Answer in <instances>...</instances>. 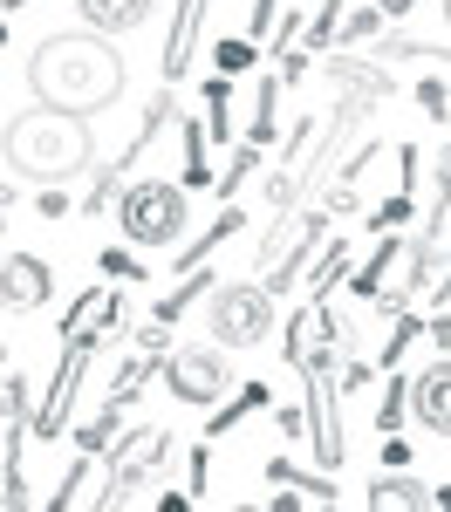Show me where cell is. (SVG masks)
Segmentation results:
<instances>
[{
    "mask_svg": "<svg viewBox=\"0 0 451 512\" xmlns=\"http://www.w3.org/2000/svg\"><path fill=\"white\" fill-rule=\"evenodd\" d=\"M28 89L69 117H96L123 96V55L96 35H48L28 55Z\"/></svg>",
    "mask_w": 451,
    "mask_h": 512,
    "instance_id": "6da1fadb",
    "label": "cell"
},
{
    "mask_svg": "<svg viewBox=\"0 0 451 512\" xmlns=\"http://www.w3.org/2000/svg\"><path fill=\"white\" fill-rule=\"evenodd\" d=\"M0 151H7V171L14 178H35V185H69L96 164V137H89V117H69L55 103H35L21 117H7L0 130Z\"/></svg>",
    "mask_w": 451,
    "mask_h": 512,
    "instance_id": "7a4b0ae2",
    "label": "cell"
},
{
    "mask_svg": "<svg viewBox=\"0 0 451 512\" xmlns=\"http://www.w3.org/2000/svg\"><path fill=\"white\" fill-rule=\"evenodd\" d=\"M185 219H192V198L171 178H137L117 192V226L130 246H171L185 239Z\"/></svg>",
    "mask_w": 451,
    "mask_h": 512,
    "instance_id": "3957f363",
    "label": "cell"
},
{
    "mask_svg": "<svg viewBox=\"0 0 451 512\" xmlns=\"http://www.w3.org/2000/svg\"><path fill=\"white\" fill-rule=\"evenodd\" d=\"M205 301H212V342H219V349H253V342H267V328H274V294H267V280L212 287Z\"/></svg>",
    "mask_w": 451,
    "mask_h": 512,
    "instance_id": "277c9868",
    "label": "cell"
},
{
    "mask_svg": "<svg viewBox=\"0 0 451 512\" xmlns=\"http://www.w3.org/2000/svg\"><path fill=\"white\" fill-rule=\"evenodd\" d=\"M164 458H171V437L164 431H130L117 444V458H110V478H103V499L89 512H123L144 485H151V472H158Z\"/></svg>",
    "mask_w": 451,
    "mask_h": 512,
    "instance_id": "5b68a950",
    "label": "cell"
},
{
    "mask_svg": "<svg viewBox=\"0 0 451 512\" xmlns=\"http://www.w3.org/2000/svg\"><path fill=\"white\" fill-rule=\"evenodd\" d=\"M158 383L178 396V403H219L226 383H233V369L219 362V349H171L158 362Z\"/></svg>",
    "mask_w": 451,
    "mask_h": 512,
    "instance_id": "8992f818",
    "label": "cell"
},
{
    "mask_svg": "<svg viewBox=\"0 0 451 512\" xmlns=\"http://www.w3.org/2000/svg\"><path fill=\"white\" fill-rule=\"evenodd\" d=\"M7 478H0V506L7 512H28V478H21V437L35 431V410H28V376L7 369Z\"/></svg>",
    "mask_w": 451,
    "mask_h": 512,
    "instance_id": "52a82bcc",
    "label": "cell"
},
{
    "mask_svg": "<svg viewBox=\"0 0 451 512\" xmlns=\"http://www.w3.org/2000/svg\"><path fill=\"white\" fill-rule=\"evenodd\" d=\"M123 328V294H110V287H89L76 308L62 315V349H96L103 335H117Z\"/></svg>",
    "mask_w": 451,
    "mask_h": 512,
    "instance_id": "ba28073f",
    "label": "cell"
},
{
    "mask_svg": "<svg viewBox=\"0 0 451 512\" xmlns=\"http://www.w3.org/2000/svg\"><path fill=\"white\" fill-rule=\"evenodd\" d=\"M48 294H55L48 260H35V253H7V260H0V308H7V315L48 308Z\"/></svg>",
    "mask_w": 451,
    "mask_h": 512,
    "instance_id": "9c48e42d",
    "label": "cell"
},
{
    "mask_svg": "<svg viewBox=\"0 0 451 512\" xmlns=\"http://www.w3.org/2000/svg\"><path fill=\"white\" fill-rule=\"evenodd\" d=\"M82 376H89V349H62V369H55V383H48V403L35 410V437H62V424H69V403H76Z\"/></svg>",
    "mask_w": 451,
    "mask_h": 512,
    "instance_id": "30bf717a",
    "label": "cell"
},
{
    "mask_svg": "<svg viewBox=\"0 0 451 512\" xmlns=\"http://www.w3.org/2000/svg\"><path fill=\"white\" fill-rule=\"evenodd\" d=\"M410 410L431 437H451V355H438L424 376H410Z\"/></svg>",
    "mask_w": 451,
    "mask_h": 512,
    "instance_id": "8fae6325",
    "label": "cell"
},
{
    "mask_svg": "<svg viewBox=\"0 0 451 512\" xmlns=\"http://www.w3.org/2000/svg\"><path fill=\"white\" fill-rule=\"evenodd\" d=\"M76 7H82V21H89L96 35H130V28L151 21L158 0H76Z\"/></svg>",
    "mask_w": 451,
    "mask_h": 512,
    "instance_id": "7c38bea8",
    "label": "cell"
},
{
    "mask_svg": "<svg viewBox=\"0 0 451 512\" xmlns=\"http://www.w3.org/2000/svg\"><path fill=\"white\" fill-rule=\"evenodd\" d=\"M369 512H431V492L404 472H383L369 485Z\"/></svg>",
    "mask_w": 451,
    "mask_h": 512,
    "instance_id": "4fadbf2b",
    "label": "cell"
},
{
    "mask_svg": "<svg viewBox=\"0 0 451 512\" xmlns=\"http://www.w3.org/2000/svg\"><path fill=\"white\" fill-rule=\"evenodd\" d=\"M199 294H212V274H205V267H192V280H185V287H171L158 308H151V321H158V328H171V321L185 315V308H192Z\"/></svg>",
    "mask_w": 451,
    "mask_h": 512,
    "instance_id": "5bb4252c",
    "label": "cell"
},
{
    "mask_svg": "<svg viewBox=\"0 0 451 512\" xmlns=\"http://www.w3.org/2000/svg\"><path fill=\"white\" fill-rule=\"evenodd\" d=\"M240 226H246V212H240V205H226V212H219V219H212V226H205V233L192 239V253H178V267H199L205 253H212L219 239H233V233H240Z\"/></svg>",
    "mask_w": 451,
    "mask_h": 512,
    "instance_id": "9a60e30c",
    "label": "cell"
},
{
    "mask_svg": "<svg viewBox=\"0 0 451 512\" xmlns=\"http://www.w3.org/2000/svg\"><path fill=\"white\" fill-rule=\"evenodd\" d=\"M253 62H260V41L253 35H226L219 48H212V69H219V76H246Z\"/></svg>",
    "mask_w": 451,
    "mask_h": 512,
    "instance_id": "2e32d148",
    "label": "cell"
},
{
    "mask_svg": "<svg viewBox=\"0 0 451 512\" xmlns=\"http://www.w3.org/2000/svg\"><path fill=\"white\" fill-rule=\"evenodd\" d=\"M404 396H410V383L390 369V390H383V410H376V431H397V424H404Z\"/></svg>",
    "mask_w": 451,
    "mask_h": 512,
    "instance_id": "e0dca14e",
    "label": "cell"
},
{
    "mask_svg": "<svg viewBox=\"0 0 451 512\" xmlns=\"http://www.w3.org/2000/svg\"><path fill=\"white\" fill-rule=\"evenodd\" d=\"M185 185H205V123H185Z\"/></svg>",
    "mask_w": 451,
    "mask_h": 512,
    "instance_id": "ac0fdd59",
    "label": "cell"
},
{
    "mask_svg": "<svg viewBox=\"0 0 451 512\" xmlns=\"http://www.w3.org/2000/svg\"><path fill=\"white\" fill-rule=\"evenodd\" d=\"M349 274V246H342V239H335V246H328L322 253V267H315V294H328V287H335V280Z\"/></svg>",
    "mask_w": 451,
    "mask_h": 512,
    "instance_id": "d6986e66",
    "label": "cell"
},
{
    "mask_svg": "<svg viewBox=\"0 0 451 512\" xmlns=\"http://www.w3.org/2000/svg\"><path fill=\"white\" fill-rule=\"evenodd\" d=\"M335 14H342V0H322V14H315V28H308V48H335Z\"/></svg>",
    "mask_w": 451,
    "mask_h": 512,
    "instance_id": "ffe728a7",
    "label": "cell"
},
{
    "mask_svg": "<svg viewBox=\"0 0 451 512\" xmlns=\"http://www.w3.org/2000/svg\"><path fill=\"white\" fill-rule=\"evenodd\" d=\"M417 328H424L417 315H404V321H397V335H390V349H383V369H397V362H404V349H410V335H417Z\"/></svg>",
    "mask_w": 451,
    "mask_h": 512,
    "instance_id": "44dd1931",
    "label": "cell"
},
{
    "mask_svg": "<svg viewBox=\"0 0 451 512\" xmlns=\"http://www.w3.org/2000/svg\"><path fill=\"white\" fill-rule=\"evenodd\" d=\"M376 28H383V14L369 7V14H356V21H342V28H335V41H369Z\"/></svg>",
    "mask_w": 451,
    "mask_h": 512,
    "instance_id": "7402d4cb",
    "label": "cell"
},
{
    "mask_svg": "<svg viewBox=\"0 0 451 512\" xmlns=\"http://www.w3.org/2000/svg\"><path fill=\"white\" fill-rule=\"evenodd\" d=\"M404 465H410V444L397 431H383V472H404Z\"/></svg>",
    "mask_w": 451,
    "mask_h": 512,
    "instance_id": "603a6c76",
    "label": "cell"
},
{
    "mask_svg": "<svg viewBox=\"0 0 451 512\" xmlns=\"http://www.w3.org/2000/svg\"><path fill=\"white\" fill-rule=\"evenodd\" d=\"M274 7H281V0H253V28H246L253 41H267V35H274Z\"/></svg>",
    "mask_w": 451,
    "mask_h": 512,
    "instance_id": "cb8c5ba5",
    "label": "cell"
},
{
    "mask_svg": "<svg viewBox=\"0 0 451 512\" xmlns=\"http://www.w3.org/2000/svg\"><path fill=\"white\" fill-rule=\"evenodd\" d=\"M185 465H192V478H185V492H192V499H205V444L192 451V458H185Z\"/></svg>",
    "mask_w": 451,
    "mask_h": 512,
    "instance_id": "d4e9b609",
    "label": "cell"
},
{
    "mask_svg": "<svg viewBox=\"0 0 451 512\" xmlns=\"http://www.w3.org/2000/svg\"><path fill=\"white\" fill-rule=\"evenodd\" d=\"M417 103H424L431 117H445V82H424V89H417Z\"/></svg>",
    "mask_w": 451,
    "mask_h": 512,
    "instance_id": "484cf974",
    "label": "cell"
},
{
    "mask_svg": "<svg viewBox=\"0 0 451 512\" xmlns=\"http://www.w3.org/2000/svg\"><path fill=\"white\" fill-rule=\"evenodd\" d=\"M103 274H123V280H130V274H137V260H130V253H103Z\"/></svg>",
    "mask_w": 451,
    "mask_h": 512,
    "instance_id": "4316f807",
    "label": "cell"
},
{
    "mask_svg": "<svg viewBox=\"0 0 451 512\" xmlns=\"http://www.w3.org/2000/svg\"><path fill=\"white\" fill-rule=\"evenodd\" d=\"M185 506H192V492H164L158 499V512H185Z\"/></svg>",
    "mask_w": 451,
    "mask_h": 512,
    "instance_id": "83f0119b",
    "label": "cell"
},
{
    "mask_svg": "<svg viewBox=\"0 0 451 512\" xmlns=\"http://www.w3.org/2000/svg\"><path fill=\"white\" fill-rule=\"evenodd\" d=\"M417 0H376V14H410Z\"/></svg>",
    "mask_w": 451,
    "mask_h": 512,
    "instance_id": "f1b7e54d",
    "label": "cell"
},
{
    "mask_svg": "<svg viewBox=\"0 0 451 512\" xmlns=\"http://www.w3.org/2000/svg\"><path fill=\"white\" fill-rule=\"evenodd\" d=\"M438 506H445V512H451V485H445V492H438Z\"/></svg>",
    "mask_w": 451,
    "mask_h": 512,
    "instance_id": "f546056e",
    "label": "cell"
},
{
    "mask_svg": "<svg viewBox=\"0 0 451 512\" xmlns=\"http://www.w3.org/2000/svg\"><path fill=\"white\" fill-rule=\"evenodd\" d=\"M226 512H267V506H226Z\"/></svg>",
    "mask_w": 451,
    "mask_h": 512,
    "instance_id": "4dcf8cb0",
    "label": "cell"
},
{
    "mask_svg": "<svg viewBox=\"0 0 451 512\" xmlns=\"http://www.w3.org/2000/svg\"><path fill=\"white\" fill-rule=\"evenodd\" d=\"M14 7H21V0H7V7H0V14H14Z\"/></svg>",
    "mask_w": 451,
    "mask_h": 512,
    "instance_id": "1f68e13d",
    "label": "cell"
},
{
    "mask_svg": "<svg viewBox=\"0 0 451 512\" xmlns=\"http://www.w3.org/2000/svg\"><path fill=\"white\" fill-rule=\"evenodd\" d=\"M0 41H7V14H0Z\"/></svg>",
    "mask_w": 451,
    "mask_h": 512,
    "instance_id": "d6a6232c",
    "label": "cell"
},
{
    "mask_svg": "<svg viewBox=\"0 0 451 512\" xmlns=\"http://www.w3.org/2000/svg\"><path fill=\"white\" fill-rule=\"evenodd\" d=\"M328 512H335V506H328Z\"/></svg>",
    "mask_w": 451,
    "mask_h": 512,
    "instance_id": "836d02e7",
    "label": "cell"
}]
</instances>
